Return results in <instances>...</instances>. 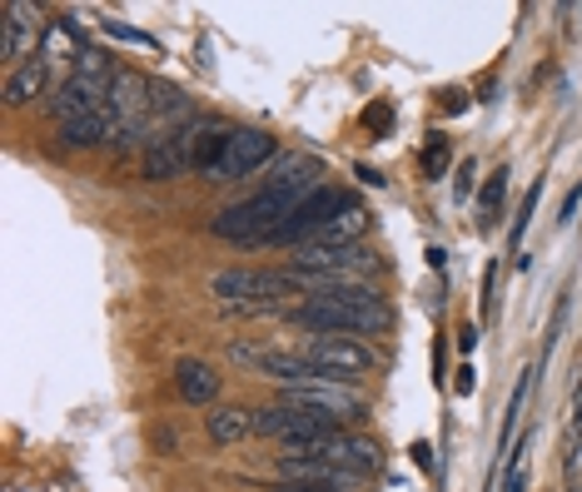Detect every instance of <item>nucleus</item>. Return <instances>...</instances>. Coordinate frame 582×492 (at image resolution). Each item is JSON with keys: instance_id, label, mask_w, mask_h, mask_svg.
Returning <instances> with one entry per match:
<instances>
[{"instance_id": "obj_1", "label": "nucleus", "mask_w": 582, "mask_h": 492, "mask_svg": "<svg viewBox=\"0 0 582 492\" xmlns=\"http://www.w3.org/2000/svg\"><path fill=\"white\" fill-rule=\"evenodd\" d=\"M225 135L229 129L219 125V119H190V125H174L170 135L150 139V150H145V160H140V174L150 184L174 180V174H184V170L205 174L209 160L219 155V145H225Z\"/></svg>"}, {"instance_id": "obj_2", "label": "nucleus", "mask_w": 582, "mask_h": 492, "mask_svg": "<svg viewBox=\"0 0 582 492\" xmlns=\"http://www.w3.org/2000/svg\"><path fill=\"white\" fill-rule=\"evenodd\" d=\"M294 319H299L304 329H313V333H349V339H358V333H388L393 313H388V304L378 299L374 289L349 284V289H334V294L309 299Z\"/></svg>"}, {"instance_id": "obj_3", "label": "nucleus", "mask_w": 582, "mask_h": 492, "mask_svg": "<svg viewBox=\"0 0 582 492\" xmlns=\"http://www.w3.org/2000/svg\"><path fill=\"white\" fill-rule=\"evenodd\" d=\"M309 199V194H279V190H259L254 199L244 204H229V209H219L215 219H209V234L219 239H235V244H270L274 229L284 225V219L299 209V204Z\"/></svg>"}, {"instance_id": "obj_4", "label": "nucleus", "mask_w": 582, "mask_h": 492, "mask_svg": "<svg viewBox=\"0 0 582 492\" xmlns=\"http://www.w3.org/2000/svg\"><path fill=\"white\" fill-rule=\"evenodd\" d=\"M274 160H279V139H274L270 129L244 125V129H229L225 135V145H219V155L209 160L205 180L209 184H235V180H244V174L264 170V164H274Z\"/></svg>"}, {"instance_id": "obj_5", "label": "nucleus", "mask_w": 582, "mask_h": 492, "mask_svg": "<svg viewBox=\"0 0 582 492\" xmlns=\"http://www.w3.org/2000/svg\"><path fill=\"white\" fill-rule=\"evenodd\" d=\"M209 294H215L219 304H229V309H270V304H279L284 294H299V289H294L289 268H284V274H264V268H225V274L209 278Z\"/></svg>"}, {"instance_id": "obj_6", "label": "nucleus", "mask_w": 582, "mask_h": 492, "mask_svg": "<svg viewBox=\"0 0 582 492\" xmlns=\"http://www.w3.org/2000/svg\"><path fill=\"white\" fill-rule=\"evenodd\" d=\"M349 204H354V194L319 184V190H313L309 199H304L299 209H294V215L284 219L279 229H274V239H270V244H309V239L319 234V229L329 225V219H339V215H344Z\"/></svg>"}, {"instance_id": "obj_7", "label": "nucleus", "mask_w": 582, "mask_h": 492, "mask_svg": "<svg viewBox=\"0 0 582 492\" xmlns=\"http://www.w3.org/2000/svg\"><path fill=\"white\" fill-rule=\"evenodd\" d=\"M299 358H309V364L323 368V374H344V378L374 368V354H368L358 339H349V333H319V339H304Z\"/></svg>"}, {"instance_id": "obj_8", "label": "nucleus", "mask_w": 582, "mask_h": 492, "mask_svg": "<svg viewBox=\"0 0 582 492\" xmlns=\"http://www.w3.org/2000/svg\"><path fill=\"white\" fill-rule=\"evenodd\" d=\"M289 268H304V274H323V278H344L354 284L358 274L374 268V259L354 244H299L294 249V264Z\"/></svg>"}, {"instance_id": "obj_9", "label": "nucleus", "mask_w": 582, "mask_h": 492, "mask_svg": "<svg viewBox=\"0 0 582 492\" xmlns=\"http://www.w3.org/2000/svg\"><path fill=\"white\" fill-rule=\"evenodd\" d=\"M41 35H45V21L35 5H5V11H0V55H5V65L21 70L25 60H35Z\"/></svg>"}, {"instance_id": "obj_10", "label": "nucleus", "mask_w": 582, "mask_h": 492, "mask_svg": "<svg viewBox=\"0 0 582 492\" xmlns=\"http://www.w3.org/2000/svg\"><path fill=\"white\" fill-rule=\"evenodd\" d=\"M279 403H289V408H304V413H319V417H334V423H344V417L358 408V393H354V388H284Z\"/></svg>"}, {"instance_id": "obj_11", "label": "nucleus", "mask_w": 582, "mask_h": 492, "mask_svg": "<svg viewBox=\"0 0 582 492\" xmlns=\"http://www.w3.org/2000/svg\"><path fill=\"white\" fill-rule=\"evenodd\" d=\"M319 160L313 155H279V160L270 164V180H264V190H279V194H313L319 190Z\"/></svg>"}, {"instance_id": "obj_12", "label": "nucleus", "mask_w": 582, "mask_h": 492, "mask_svg": "<svg viewBox=\"0 0 582 492\" xmlns=\"http://www.w3.org/2000/svg\"><path fill=\"white\" fill-rule=\"evenodd\" d=\"M174 384H180L184 403L205 408V403H215V398H219V384H225V378H219L209 364H199V358H184V364L174 368Z\"/></svg>"}, {"instance_id": "obj_13", "label": "nucleus", "mask_w": 582, "mask_h": 492, "mask_svg": "<svg viewBox=\"0 0 582 492\" xmlns=\"http://www.w3.org/2000/svg\"><path fill=\"white\" fill-rule=\"evenodd\" d=\"M45 85H50V55H35L5 80V105H25V100L45 95Z\"/></svg>"}, {"instance_id": "obj_14", "label": "nucleus", "mask_w": 582, "mask_h": 492, "mask_svg": "<svg viewBox=\"0 0 582 492\" xmlns=\"http://www.w3.org/2000/svg\"><path fill=\"white\" fill-rule=\"evenodd\" d=\"M205 428H209V443L229 448V443H239V438L254 433V413H249V408H215V413L205 417Z\"/></svg>"}, {"instance_id": "obj_15", "label": "nucleus", "mask_w": 582, "mask_h": 492, "mask_svg": "<svg viewBox=\"0 0 582 492\" xmlns=\"http://www.w3.org/2000/svg\"><path fill=\"white\" fill-rule=\"evenodd\" d=\"M55 129H60L65 145L90 150V145H105V139L115 135V119H110V115H80V119H65V125H55Z\"/></svg>"}, {"instance_id": "obj_16", "label": "nucleus", "mask_w": 582, "mask_h": 492, "mask_svg": "<svg viewBox=\"0 0 582 492\" xmlns=\"http://www.w3.org/2000/svg\"><path fill=\"white\" fill-rule=\"evenodd\" d=\"M364 229H368V215L358 209V204H349L344 215H339V219H329V225H323L319 234L309 239V244H354V239L364 234Z\"/></svg>"}, {"instance_id": "obj_17", "label": "nucleus", "mask_w": 582, "mask_h": 492, "mask_svg": "<svg viewBox=\"0 0 582 492\" xmlns=\"http://www.w3.org/2000/svg\"><path fill=\"white\" fill-rule=\"evenodd\" d=\"M503 190H507V170H493L483 180V190H478V215H483V225H493L498 204H503Z\"/></svg>"}, {"instance_id": "obj_18", "label": "nucleus", "mask_w": 582, "mask_h": 492, "mask_svg": "<svg viewBox=\"0 0 582 492\" xmlns=\"http://www.w3.org/2000/svg\"><path fill=\"white\" fill-rule=\"evenodd\" d=\"M448 135H429V145H423V174L429 180H443V170H448Z\"/></svg>"}, {"instance_id": "obj_19", "label": "nucleus", "mask_w": 582, "mask_h": 492, "mask_svg": "<svg viewBox=\"0 0 582 492\" xmlns=\"http://www.w3.org/2000/svg\"><path fill=\"white\" fill-rule=\"evenodd\" d=\"M100 31L110 35V41H125V45H140V50H155L160 55V41L155 35H145V31H135V25H119V21H105Z\"/></svg>"}, {"instance_id": "obj_20", "label": "nucleus", "mask_w": 582, "mask_h": 492, "mask_svg": "<svg viewBox=\"0 0 582 492\" xmlns=\"http://www.w3.org/2000/svg\"><path fill=\"white\" fill-rule=\"evenodd\" d=\"M538 199H543V180H533L528 194H523V209H517V219H513V244H523V234H528V225H533V209H538Z\"/></svg>"}, {"instance_id": "obj_21", "label": "nucleus", "mask_w": 582, "mask_h": 492, "mask_svg": "<svg viewBox=\"0 0 582 492\" xmlns=\"http://www.w3.org/2000/svg\"><path fill=\"white\" fill-rule=\"evenodd\" d=\"M523 443H517V453H513V468H507V478H503V492H528V472H523Z\"/></svg>"}, {"instance_id": "obj_22", "label": "nucleus", "mask_w": 582, "mask_h": 492, "mask_svg": "<svg viewBox=\"0 0 582 492\" xmlns=\"http://www.w3.org/2000/svg\"><path fill=\"white\" fill-rule=\"evenodd\" d=\"M473 388H478V374H473V364H464L453 374V393H473Z\"/></svg>"}, {"instance_id": "obj_23", "label": "nucleus", "mask_w": 582, "mask_h": 492, "mask_svg": "<svg viewBox=\"0 0 582 492\" xmlns=\"http://www.w3.org/2000/svg\"><path fill=\"white\" fill-rule=\"evenodd\" d=\"M388 115H393V105H368V110H364V125H368V129H384Z\"/></svg>"}, {"instance_id": "obj_24", "label": "nucleus", "mask_w": 582, "mask_h": 492, "mask_svg": "<svg viewBox=\"0 0 582 492\" xmlns=\"http://www.w3.org/2000/svg\"><path fill=\"white\" fill-rule=\"evenodd\" d=\"M578 204H582V190H572L568 199H562V215H558V225H572V215H578Z\"/></svg>"}, {"instance_id": "obj_25", "label": "nucleus", "mask_w": 582, "mask_h": 492, "mask_svg": "<svg viewBox=\"0 0 582 492\" xmlns=\"http://www.w3.org/2000/svg\"><path fill=\"white\" fill-rule=\"evenodd\" d=\"M464 105H468L464 90H448V95H443V110H448V115H464Z\"/></svg>"}, {"instance_id": "obj_26", "label": "nucleus", "mask_w": 582, "mask_h": 492, "mask_svg": "<svg viewBox=\"0 0 582 492\" xmlns=\"http://www.w3.org/2000/svg\"><path fill=\"white\" fill-rule=\"evenodd\" d=\"M458 348H464V354H473V348H478V329H473V323H464V329H458Z\"/></svg>"}, {"instance_id": "obj_27", "label": "nucleus", "mask_w": 582, "mask_h": 492, "mask_svg": "<svg viewBox=\"0 0 582 492\" xmlns=\"http://www.w3.org/2000/svg\"><path fill=\"white\" fill-rule=\"evenodd\" d=\"M358 180H364V184H374V190H384V174H378V170H368V164H358Z\"/></svg>"}, {"instance_id": "obj_28", "label": "nucleus", "mask_w": 582, "mask_h": 492, "mask_svg": "<svg viewBox=\"0 0 582 492\" xmlns=\"http://www.w3.org/2000/svg\"><path fill=\"white\" fill-rule=\"evenodd\" d=\"M473 190V164H464V170H458V194H468Z\"/></svg>"}, {"instance_id": "obj_29", "label": "nucleus", "mask_w": 582, "mask_h": 492, "mask_svg": "<svg viewBox=\"0 0 582 492\" xmlns=\"http://www.w3.org/2000/svg\"><path fill=\"white\" fill-rule=\"evenodd\" d=\"M572 433H578V438H582V403H578V423H572Z\"/></svg>"}, {"instance_id": "obj_30", "label": "nucleus", "mask_w": 582, "mask_h": 492, "mask_svg": "<svg viewBox=\"0 0 582 492\" xmlns=\"http://www.w3.org/2000/svg\"><path fill=\"white\" fill-rule=\"evenodd\" d=\"M284 492H299V488H284Z\"/></svg>"}]
</instances>
